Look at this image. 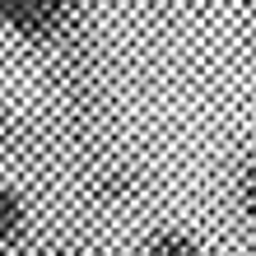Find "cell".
Here are the masks:
<instances>
[{"instance_id": "5b68a950", "label": "cell", "mask_w": 256, "mask_h": 256, "mask_svg": "<svg viewBox=\"0 0 256 256\" xmlns=\"http://www.w3.org/2000/svg\"><path fill=\"white\" fill-rule=\"evenodd\" d=\"M42 256H88V252H74V247H52V252H42Z\"/></svg>"}, {"instance_id": "6da1fadb", "label": "cell", "mask_w": 256, "mask_h": 256, "mask_svg": "<svg viewBox=\"0 0 256 256\" xmlns=\"http://www.w3.org/2000/svg\"><path fill=\"white\" fill-rule=\"evenodd\" d=\"M84 0H0L5 33L24 47H56L70 38Z\"/></svg>"}, {"instance_id": "3957f363", "label": "cell", "mask_w": 256, "mask_h": 256, "mask_svg": "<svg viewBox=\"0 0 256 256\" xmlns=\"http://www.w3.org/2000/svg\"><path fill=\"white\" fill-rule=\"evenodd\" d=\"M140 256H205V247H200V238H196L191 228H177V224H158V228L144 238Z\"/></svg>"}, {"instance_id": "7a4b0ae2", "label": "cell", "mask_w": 256, "mask_h": 256, "mask_svg": "<svg viewBox=\"0 0 256 256\" xmlns=\"http://www.w3.org/2000/svg\"><path fill=\"white\" fill-rule=\"evenodd\" d=\"M28 233H33V210H28V196L5 182L0 186V247H5V256H14L24 242H28Z\"/></svg>"}, {"instance_id": "277c9868", "label": "cell", "mask_w": 256, "mask_h": 256, "mask_svg": "<svg viewBox=\"0 0 256 256\" xmlns=\"http://www.w3.org/2000/svg\"><path fill=\"white\" fill-rule=\"evenodd\" d=\"M238 210H242V219L256 228V163L242 172V182H238Z\"/></svg>"}]
</instances>
